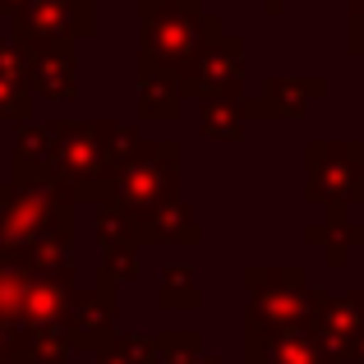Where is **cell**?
I'll return each instance as SVG.
<instances>
[{"instance_id":"obj_1","label":"cell","mask_w":364,"mask_h":364,"mask_svg":"<svg viewBox=\"0 0 364 364\" xmlns=\"http://www.w3.org/2000/svg\"><path fill=\"white\" fill-rule=\"evenodd\" d=\"M55 208L42 189H0V235L5 240H37L46 226H55Z\"/></svg>"},{"instance_id":"obj_2","label":"cell","mask_w":364,"mask_h":364,"mask_svg":"<svg viewBox=\"0 0 364 364\" xmlns=\"http://www.w3.org/2000/svg\"><path fill=\"white\" fill-rule=\"evenodd\" d=\"M194 37H198V28H194V14H189V9L171 5L166 14H148V51L166 55L171 65L194 51Z\"/></svg>"},{"instance_id":"obj_3","label":"cell","mask_w":364,"mask_h":364,"mask_svg":"<svg viewBox=\"0 0 364 364\" xmlns=\"http://www.w3.org/2000/svg\"><path fill=\"white\" fill-rule=\"evenodd\" d=\"M157 157H161V148L157 152H143V157H129L120 166V194L129 198V203H139V208H148V203H157L161 194L171 189V171L166 166H157Z\"/></svg>"},{"instance_id":"obj_4","label":"cell","mask_w":364,"mask_h":364,"mask_svg":"<svg viewBox=\"0 0 364 364\" xmlns=\"http://www.w3.org/2000/svg\"><path fill=\"white\" fill-rule=\"evenodd\" d=\"M28 116V65L18 51L0 46V120Z\"/></svg>"},{"instance_id":"obj_5","label":"cell","mask_w":364,"mask_h":364,"mask_svg":"<svg viewBox=\"0 0 364 364\" xmlns=\"http://www.w3.org/2000/svg\"><path fill=\"white\" fill-rule=\"evenodd\" d=\"M28 0H0V14H23Z\"/></svg>"}]
</instances>
